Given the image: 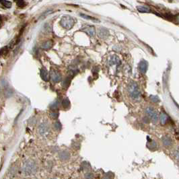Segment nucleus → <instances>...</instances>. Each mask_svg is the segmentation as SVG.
Returning <instances> with one entry per match:
<instances>
[{
	"instance_id": "obj_1",
	"label": "nucleus",
	"mask_w": 179,
	"mask_h": 179,
	"mask_svg": "<svg viewBox=\"0 0 179 179\" xmlns=\"http://www.w3.org/2000/svg\"><path fill=\"white\" fill-rule=\"evenodd\" d=\"M127 91L129 96L133 99V100L140 101L141 98V91L138 84L136 81H131L129 82L127 86Z\"/></svg>"
},
{
	"instance_id": "obj_2",
	"label": "nucleus",
	"mask_w": 179,
	"mask_h": 179,
	"mask_svg": "<svg viewBox=\"0 0 179 179\" xmlns=\"http://www.w3.org/2000/svg\"><path fill=\"white\" fill-rule=\"evenodd\" d=\"M59 23L63 28L67 30H70L75 24V20L70 16H64L61 18Z\"/></svg>"
},
{
	"instance_id": "obj_3",
	"label": "nucleus",
	"mask_w": 179,
	"mask_h": 179,
	"mask_svg": "<svg viewBox=\"0 0 179 179\" xmlns=\"http://www.w3.org/2000/svg\"><path fill=\"white\" fill-rule=\"evenodd\" d=\"M146 113L148 115V117L152 119L153 122L156 123L158 121V113H157L154 108H152V107H148L146 109Z\"/></svg>"
},
{
	"instance_id": "obj_4",
	"label": "nucleus",
	"mask_w": 179,
	"mask_h": 179,
	"mask_svg": "<svg viewBox=\"0 0 179 179\" xmlns=\"http://www.w3.org/2000/svg\"><path fill=\"white\" fill-rule=\"evenodd\" d=\"M109 31L106 28L101 27L98 29V36L100 39H106L109 37Z\"/></svg>"
},
{
	"instance_id": "obj_5",
	"label": "nucleus",
	"mask_w": 179,
	"mask_h": 179,
	"mask_svg": "<svg viewBox=\"0 0 179 179\" xmlns=\"http://www.w3.org/2000/svg\"><path fill=\"white\" fill-rule=\"evenodd\" d=\"M81 31L87 34L90 37H94L96 35V30L92 26H85L82 28Z\"/></svg>"
},
{
	"instance_id": "obj_6",
	"label": "nucleus",
	"mask_w": 179,
	"mask_h": 179,
	"mask_svg": "<svg viewBox=\"0 0 179 179\" xmlns=\"http://www.w3.org/2000/svg\"><path fill=\"white\" fill-rule=\"evenodd\" d=\"M148 63L146 60H142L139 64V69H140V72L142 73H146L148 70Z\"/></svg>"
},
{
	"instance_id": "obj_7",
	"label": "nucleus",
	"mask_w": 179,
	"mask_h": 179,
	"mask_svg": "<svg viewBox=\"0 0 179 179\" xmlns=\"http://www.w3.org/2000/svg\"><path fill=\"white\" fill-rule=\"evenodd\" d=\"M51 77L52 80L55 82H59L61 79V75L58 71L52 70L51 72Z\"/></svg>"
},
{
	"instance_id": "obj_8",
	"label": "nucleus",
	"mask_w": 179,
	"mask_h": 179,
	"mask_svg": "<svg viewBox=\"0 0 179 179\" xmlns=\"http://www.w3.org/2000/svg\"><path fill=\"white\" fill-rule=\"evenodd\" d=\"M41 76L44 81H47L49 80V75L46 69L43 68L41 71Z\"/></svg>"
},
{
	"instance_id": "obj_9",
	"label": "nucleus",
	"mask_w": 179,
	"mask_h": 179,
	"mask_svg": "<svg viewBox=\"0 0 179 179\" xmlns=\"http://www.w3.org/2000/svg\"><path fill=\"white\" fill-rule=\"evenodd\" d=\"M162 143L165 146L169 147L172 144V141L169 136H164L162 138Z\"/></svg>"
},
{
	"instance_id": "obj_10",
	"label": "nucleus",
	"mask_w": 179,
	"mask_h": 179,
	"mask_svg": "<svg viewBox=\"0 0 179 179\" xmlns=\"http://www.w3.org/2000/svg\"><path fill=\"white\" fill-rule=\"evenodd\" d=\"M53 42L52 41H47L46 42H45V43H43V45H42V49H45V50H48V49H51V47H53Z\"/></svg>"
},
{
	"instance_id": "obj_11",
	"label": "nucleus",
	"mask_w": 179,
	"mask_h": 179,
	"mask_svg": "<svg viewBox=\"0 0 179 179\" xmlns=\"http://www.w3.org/2000/svg\"><path fill=\"white\" fill-rule=\"evenodd\" d=\"M137 9L142 13H150L152 12V10L147 6H144V5H139L137 7Z\"/></svg>"
},
{
	"instance_id": "obj_12",
	"label": "nucleus",
	"mask_w": 179,
	"mask_h": 179,
	"mask_svg": "<svg viewBox=\"0 0 179 179\" xmlns=\"http://www.w3.org/2000/svg\"><path fill=\"white\" fill-rule=\"evenodd\" d=\"M160 122L162 123V125H166V123L168 122V117L167 116V115L164 112H162L160 116Z\"/></svg>"
},
{
	"instance_id": "obj_13",
	"label": "nucleus",
	"mask_w": 179,
	"mask_h": 179,
	"mask_svg": "<svg viewBox=\"0 0 179 179\" xmlns=\"http://www.w3.org/2000/svg\"><path fill=\"white\" fill-rule=\"evenodd\" d=\"M120 59L117 55H113L110 59V65H117L120 63Z\"/></svg>"
},
{
	"instance_id": "obj_14",
	"label": "nucleus",
	"mask_w": 179,
	"mask_h": 179,
	"mask_svg": "<svg viewBox=\"0 0 179 179\" xmlns=\"http://www.w3.org/2000/svg\"><path fill=\"white\" fill-rule=\"evenodd\" d=\"M33 170H35V164H33V163H27L26 165V172H33Z\"/></svg>"
},
{
	"instance_id": "obj_15",
	"label": "nucleus",
	"mask_w": 179,
	"mask_h": 179,
	"mask_svg": "<svg viewBox=\"0 0 179 179\" xmlns=\"http://www.w3.org/2000/svg\"><path fill=\"white\" fill-rule=\"evenodd\" d=\"M0 3L6 8H10L12 7V2L7 0H0Z\"/></svg>"
},
{
	"instance_id": "obj_16",
	"label": "nucleus",
	"mask_w": 179,
	"mask_h": 179,
	"mask_svg": "<svg viewBox=\"0 0 179 179\" xmlns=\"http://www.w3.org/2000/svg\"><path fill=\"white\" fill-rule=\"evenodd\" d=\"M80 16H81V17L83 18H85V19H86V20H89L94 21V22H99V20H98V19L95 18H94V17L90 16L83 14H80Z\"/></svg>"
},
{
	"instance_id": "obj_17",
	"label": "nucleus",
	"mask_w": 179,
	"mask_h": 179,
	"mask_svg": "<svg viewBox=\"0 0 179 179\" xmlns=\"http://www.w3.org/2000/svg\"><path fill=\"white\" fill-rule=\"evenodd\" d=\"M9 52V48L7 47H5L0 49V57H3L6 55Z\"/></svg>"
},
{
	"instance_id": "obj_18",
	"label": "nucleus",
	"mask_w": 179,
	"mask_h": 179,
	"mask_svg": "<svg viewBox=\"0 0 179 179\" xmlns=\"http://www.w3.org/2000/svg\"><path fill=\"white\" fill-rule=\"evenodd\" d=\"M14 1L16 3L18 7H21V8H22V7H24L26 5L24 0H14Z\"/></svg>"
},
{
	"instance_id": "obj_19",
	"label": "nucleus",
	"mask_w": 179,
	"mask_h": 179,
	"mask_svg": "<svg viewBox=\"0 0 179 179\" xmlns=\"http://www.w3.org/2000/svg\"><path fill=\"white\" fill-rule=\"evenodd\" d=\"M63 106L64 108H67L70 106V102H69L68 98H65L63 101Z\"/></svg>"
},
{
	"instance_id": "obj_20",
	"label": "nucleus",
	"mask_w": 179,
	"mask_h": 179,
	"mask_svg": "<svg viewBox=\"0 0 179 179\" xmlns=\"http://www.w3.org/2000/svg\"><path fill=\"white\" fill-rule=\"evenodd\" d=\"M70 81L71 79H69V77H67V78L65 79L64 81H63V86L67 88V87L69 85V84H70Z\"/></svg>"
},
{
	"instance_id": "obj_21",
	"label": "nucleus",
	"mask_w": 179,
	"mask_h": 179,
	"mask_svg": "<svg viewBox=\"0 0 179 179\" xmlns=\"http://www.w3.org/2000/svg\"><path fill=\"white\" fill-rule=\"evenodd\" d=\"M150 100L154 102H157L159 101V98L156 96H150Z\"/></svg>"
},
{
	"instance_id": "obj_22",
	"label": "nucleus",
	"mask_w": 179,
	"mask_h": 179,
	"mask_svg": "<svg viewBox=\"0 0 179 179\" xmlns=\"http://www.w3.org/2000/svg\"><path fill=\"white\" fill-rule=\"evenodd\" d=\"M51 115V117H52L53 118H54V119L57 118V117H58V115H59L58 113H55V112L52 113Z\"/></svg>"
},
{
	"instance_id": "obj_23",
	"label": "nucleus",
	"mask_w": 179,
	"mask_h": 179,
	"mask_svg": "<svg viewBox=\"0 0 179 179\" xmlns=\"http://www.w3.org/2000/svg\"><path fill=\"white\" fill-rule=\"evenodd\" d=\"M55 125V128H56L57 129H58V130L61 129V124L59 123H58V122L56 123Z\"/></svg>"
},
{
	"instance_id": "obj_24",
	"label": "nucleus",
	"mask_w": 179,
	"mask_h": 179,
	"mask_svg": "<svg viewBox=\"0 0 179 179\" xmlns=\"http://www.w3.org/2000/svg\"><path fill=\"white\" fill-rule=\"evenodd\" d=\"M176 158L179 159V152L176 153Z\"/></svg>"
},
{
	"instance_id": "obj_25",
	"label": "nucleus",
	"mask_w": 179,
	"mask_h": 179,
	"mask_svg": "<svg viewBox=\"0 0 179 179\" xmlns=\"http://www.w3.org/2000/svg\"><path fill=\"white\" fill-rule=\"evenodd\" d=\"M177 20H178V22H179V15L177 16Z\"/></svg>"
},
{
	"instance_id": "obj_26",
	"label": "nucleus",
	"mask_w": 179,
	"mask_h": 179,
	"mask_svg": "<svg viewBox=\"0 0 179 179\" xmlns=\"http://www.w3.org/2000/svg\"><path fill=\"white\" fill-rule=\"evenodd\" d=\"M1 18V17H0ZM0 26H1V19H0Z\"/></svg>"
}]
</instances>
